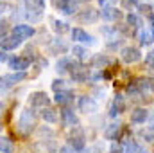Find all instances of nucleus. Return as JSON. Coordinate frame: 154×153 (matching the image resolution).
Listing matches in <instances>:
<instances>
[{
  "mask_svg": "<svg viewBox=\"0 0 154 153\" xmlns=\"http://www.w3.org/2000/svg\"><path fill=\"white\" fill-rule=\"evenodd\" d=\"M25 2V16L31 20V22H39L41 16H43V11H45V0H23Z\"/></svg>",
  "mask_w": 154,
  "mask_h": 153,
  "instance_id": "f257e3e1",
  "label": "nucleus"
},
{
  "mask_svg": "<svg viewBox=\"0 0 154 153\" xmlns=\"http://www.w3.org/2000/svg\"><path fill=\"white\" fill-rule=\"evenodd\" d=\"M34 126H36V115L34 112L31 110V108H25L22 115H20V121H18V130L23 133V135H27V133H31L32 130H34Z\"/></svg>",
  "mask_w": 154,
  "mask_h": 153,
  "instance_id": "f03ea898",
  "label": "nucleus"
},
{
  "mask_svg": "<svg viewBox=\"0 0 154 153\" xmlns=\"http://www.w3.org/2000/svg\"><path fill=\"white\" fill-rule=\"evenodd\" d=\"M27 77L25 72H13V74H5L0 77V90H9L14 85H18L20 81H23Z\"/></svg>",
  "mask_w": 154,
  "mask_h": 153,
  "instance_id": "7ed1b4c3",
  "label": "nucleus"
},
{
  "mask_svg": "<svg viewBox=\"0 0 154 153\" xmlns=\"http://www.w3.org/2000/svg\"><path fill=\"white\" fill-rule=\"evenodd\" d=\"M68 146H72L75 151H82L84 150V135H82V130L79 126L72 128L70 137H68Z\"/></svg>",
  "mask_w": 154,
  "mask_h": 153,
  "instance_id": "20e7f679",
  "label": "nucleus"
},
{
  "mask_svg": "<svg viewBox=\"0 0 154 153\" xmlns=\"http://www.w3.org/2000/svg\"><path fill=\"white\" fill-rule=\"evenodd\" d=\"M120 58L125 63H136V61L142 60V52H140L138 47H124L122 52H120Z\"/></svg>",
  "mask_w": 154,
  "mask_h": 153,
  "instance_id": "39448f33",
  "label": "nucleus"
},
{
  "mask_svg": "<svg viewBox=\"0 0 154 153\" xmlns=\"http://www.w3.org/2000/svg\"><path fill=\"white\" fill-rule=\"evenodd\" d=\"M70 76H72V79L77 81V83H84V81L90 77V69L74 61V65H72V69H70Z\"/></svg>",
  "mask_w": 154,
  "mask_h": 153,
  "instance_id": "423d86ee",
  "label": "nucleus"
},
{
  "mask_svg": "<svg viewBox=\"0 0 154 153\" xmlns=\"http://www.w3.org/2000/svg\"><path fill=\"white\" fill-rule=\"evenodd\" d=\"M29 105L34 106V108H47L50 105V99L47 96V92H32L31 97H29Z\"/></svg>",
  "mask_w": 154,
  "mask_h": 153,
  "instance_id": "0eeeda50",
  "label": "nucleus"
},
{
  "mask_svg": "<svg viewBox=\"0 0 154 153\" xmlns=\"http://www.w3.org/2000/svg\"><path fill=\"white\" fill-rule=\"evenodd\" d=\"M7 65L14 72H25V69L31 65V60L25 58V56H14V58H9L7 60Z\"/></svg>",
  "mask_w": 154,
  "mask_h": 153,
  "instance_id": "6e6552de",
  "label": "nucleus"
},
{
  "mask_svg": "<svg viewBox=\"0 0 154 153\" xmlns=\"http://www.w3.org/2000/svg\"><path fill=\"white\" fill-rule=\"evenodd\" d=\"M77 105H79V110L84 112V114H93V112H97V108H99L97 101H95L93 97H90V96H81L79 101H77Z\"/></svg>",
  "mask_w": 154,
  "mask_h": 153,
  "instance_id": "1a4fd4ad",
  "label": "nucleus"
},
{
  "mask_svg": "<svg viewBox=\"0 0 154 153\" xmlns=\"http://www.w3.org/2000/svg\"><path fill=\"white\" fill-rule=\"evenodd\" d=\"M99 11L97 9H93V7H88V9H82L79 15L75 16V20L79 24H93V22H97L99 20Z\"/></svg>",
  "mask_w": 154,
  "mask_h": 153,
  "instance_id": "9d476101",
  "label": "nucleus"
},
{
  "mask_svg": "<svg viewBox=\"0 0 154 153\" xmlns=\"http://www.w3.org/2000/svg\"><path fill=\"white\" fill-rule=\"evenodd\" d=\"M20 43H22V40L16 38V36L11 33V34H5V36L0 38V49H2V50H14Z\"/></svg>",
  "mask_w": 154,
  "mask_h": 153,
  "instance_id": "9b49d317",
  "label": "nucleus"
},
{
  "mask_svg": "<svg viewBox=\"0 0 154 153\" xmlns=\"http://www.w3.org/2000/svg\"><path fill=\"white\" fill-rule=\"evenodd\" d=\"M54 5L63 15H74V11L77 9V0H54Z\"/></svg>",
  "mask_w": 154,
  "mask_h": 153,
  "instance_id": "f8f14e48",
  "label": "nucleus"
},
{
  "mask_svg": "<svg viewBox=\"0 0 154 153\" xmlns=\"http://www.w3.org/2000/svg\"><path fill=\"white\" fill-rule=\"evenodd\" d=\"M13 34H14L16 38H20L22 41H23V40H29L32 34H34V29H32L31 25L18 24V25H14V27H13Z\"/></svg>",
  "mask_w": 154,
  "mask_h": 153,
  "instance_id": "ddd939ff",
  "label": "nucleus"
},
{
  "mask_svg": "<svg viewBox=\"0 0 154 153\" xmlns=\"http://www.w3.org/2000/svg\"><path fill=\"white\" fill-rule=\"evenodd\" d=\"M56 103L61 105V106H65V108H68V105L74 103V92H70V90H59V92H56Z\"/></svg>",
  "mask_w": 154,
  "mask_h": 153,
  "instance_id": "4468645a",
  "label": "nucleus"
},
{
  "mask_svg": "<svg viewBox=\"0 0 154 153\" xmlns=\"http://www.w3.org/2000/svg\"><path fill=\"white\" fill-rule=\"evenodd\" d=\"M100 15H102V18L108 20V22H115V20H120V18H122V11H118L113 5L102 7V13H100Z\"/></svg>",
  "mask_w": 154,
  "mask_h": 153,
  "instance_id": "2eb2a0df",
  "label": "nucleus"
},
{
  "mask_svg": "<svg viewBox=\"0 0 154 153\" xmlns=\"http://www.w3.org/2000/svg\"><path fill=\"white\" fill-rule=\"evenodd\" d=\"M124 110H125V101H124V97H122V96H116L115 99H113V103H111L109 115H111V117L120 115V114H124Z\"/></svg>",
  "mask_w": 154,
  "mask_h": 153,
  "instance_id": "dca6fc26",
  "label": "nucleus"
},
{
  "mask_svg": "<svg viewBox=\"0 0 154 153\" xmlns=\"http://www.w3.org/2000/svg\"><path fill=\"white\" fill-rule=\"evenodd\" d=\"M41 117H43V121H45V122H50V124L57 122V119H59L57 110H56V108H52V106L43 108V110H41Z\"/></svg>",
  "mask_w": 154,
  "mask_h": 153,
  "instance_id": "f3484780",
  "label": "nucleus"
},
{
  "mask_svg": "<svg viewBox=\"0 0 154 153\" xmlns=\"http://www.w3.org/2000/svg\"><path fill=\"white\" fill-rule=\"evenodd\" d=\"M72 38L75 40V41H81V43H93V38L86 33V31H82V29H72Z\"/></svg>",
  "mask_w": 154,
  "mask_h": 153,
  "instance_id": "a211bd4d",
  "label": "nucleus"
},
{
  "mask_svg": "<svg viewBox=\"0 0 154 153\" xmlns=\"http://www.w3.org/2000/svg\"><path fill=\"white\" fill-rule=\"evenodd\" d=\"M61 119H63V124L65 126H77V117L74 114V110H70V108H63Z\"/></svg>",
  "mask_w": 154,
  "mask_h": 153,
  "instance_id": "6ab92c4d",
  "label": "nucleus"
},
{
  "mask_svg": "<svg viewBox=\"0 0 154 153\" xmlns=\"http://www.w3.org/2000/svg\"><path fill=\"white\" fill-rule=\"evenodd\" d=\"M147 117H149V114H147L145 108H134V110L131 112V122H134V124H142V122H145Z\"/></svg>",
  "mask_w": 154,
  "mask_h": 153,
  "instance_id": "aec40b11",
  "label": "nucleus"
},
{
  "mask_svg": "<svg viewBox=\"0 0 154 153\" xmlns=\"http://www.w3.org/2000/svg\"><path fill=\"white\" fill-rule=\"evenodd\" d=\"M72 65H74V61H72L70 58H61V60L57 61V65H56V70H57L59 74H63V72H70Z\"/></svg>",
  "mask_w": 154,
  "mask_h": 153,
  "instance_id": "412c9836",
  "label": "nucleus"
},
{
  "mask_svg": "<svg viewBox=\"0 0 154 153\" xmlns=\"http://www.w3.org/2000/svg\"><path fill=\"white\" fill-rule=\"evenodd\" d=\"M0 153H14V144L9 137H0Z\"/></svg>",
  "mask_w": 154,
  "mask_h": 153,
  "instance_id": "4be33fe9",
  "label": "nucleus"
},
{
  "mask_svg": "<svg viewBox=\"0 0 154 153\" xmlns=\"http://www.w3.org/2000/svg\"><path fill=\"white\" fill-rule=\"evenodd\" d=\"M72 52H74V56H75L79 61H86V60L90 58V52H88L84 47H81V45H74Z\"/></svg>",
  "mask_w": 154,
  "mask_h": 153,
  "instance_id": "5701e85b",
  "label": "nucleus"
},
{
  "mask_svg": "<svg viewBox=\"0 0 154 153\" xmlns=\"http://www.w3.org/2000/svg\"><path fill=\"white\" fill-rule=\"evenodd\" d=\"M120 130H122V124H109V128L106 130V137L108 139H116L118 137V133H120Z\"/></svg>",
  "mask_w": 154,
  "mask_h": 153,
  "instance_id": "b1692460",
  "label": "nucleus"
},
{
  "mask_svg": "<svg viewBox=\"0 0 154 153\" xmlns=\"http://www.w3.org/2000/svg\"><path fill=\"white\" fill-rule=\"evenodd\" d=\"M138 38H140V43H142V45H149V43H152L154 34L151 33V31L142 29V31H140V34H138Z\"/></svg>",
  "mask_w": 154,
  "mask_h": 153,
  "instance_id": "393cba45",
  "label": "nucleus"
},
{
  "mask_svg": "<svg viewBox=\"0 0 154 153\" xmlns=\"http://www.w3.org/2000/svg\"><path fill=\"white\" fill-rule=\"evenodd\" d=\"M109 58H106V56H102V54H97L95 58H93V65L97 67V69H104L106 65H109Z\"/></svg>",
  "mask_w": 154,
  "mask_h": 153,
  "instance_id": "a878e982",
  "label": "nucleus"
},
{
  "mask_svg": "<svg viewBox=\"0 0 154 153\" xmlns=\"http://www.w3.org/2000/svg\"><path fill=\"white\" fill-rule=\"evenodd\" d=\"M127 24H129V27H140V25H142V20H140L138 15L129 13V15H127Z\"/></svg>",
  "mask_w": 154,
  "mask_h": 153,
  "instance_id": "bb28decb",
  "label": "nucleus"
},
{
  "mask_svg": "<svg viewBox=\"0 0 154 153\" xmlns=\"http://www.w3.org/2000/svg\"><path fill=\"white\" fill-rule=\"evenodd\" d=\"M138 11H140V15H145V16H149L151 20H154L151 4H140V5H138Z\"/></svg>",
  "mask_w": 154,
  "mask_h": 153,
  "instance_id": "cd10ccee",
  "label": "nucleus"
},
{
  "mask_svg": "<svg viewBox=\"0 0 154 153\" xmlns=\"http://www.w3.org/2000/svg\"><path fill=\"white\" fill-rule=\"evenodd\" d=\"M140 137L142 139H145V141H154V128H143V130H140Z\"/></svg>",
  "mask_w": 154,
  "mask_h": 153,
  "instance_id": "c85d7f7f",
  "label": "nucleus"
},
{
  "mask_svg": "<svg viewBox=\"0 0 154 153\" xmlns=\"http://www.w3.org/2000/svg\"><path fill=\"white\" fill-rule=\"evenodd\" d=\"M125 153H143V148L140 144H136V142H127Z\"/></svg>",
  "mask_w": 154,
  "mask_h": 153,
  "instance_id": "c756f323",
  "label": "nucleus"
},
{
  "mask_svg": "<svg viewBox=\"0 0 154 153\" xmlns=\"http://www.w3.org/2000/svg\"><path fill=\"white\" fill-rule=\"evenodd\" d=\"M52 24H54V31H56V33H59V34H63V33H66V31H68V25H66L65 22H57V20H54Z\"/></svg>",
  "mask_w": 154,
  "mask_h": 153,
  "instance_id": "7c9ffc66",
  "label": "nucleus"
},
{
  "mask_svg": "<svg viewBox=\"0 0 154 153\" xmlns=\"http://www.w3.org/2000/svg\"><path fill=\"white\" fill-rule=\"evenodd\" d=\"M138 0H122V7L125 9H133V7H138Z\"/></svg>",
  "mask_w": 154,
  "mask_h": 153,
  "instance_id": "2f4dec72",
  "label": "nucleus"
},
{
  "mask_svg": "<svg viewBox=\"0 0 154 153\" xmlns=\"http://www.w3.org/2000/svg\"><path fill=\"white\" fill-rule=\"evenodd\" d=\"M63 86H65V81H63V79H54V81H52V88H54L56 92H59V90H65Z\"/></svg>",
  "mask_w": 154,
  "mask_h": 153,
  "instance_id": "473e14b6",
  "label": "nucleus"
},
{
  "mask_svg": "<svg viewBox=\"0 0 154 153\" xmlns=\"http://www.w3.org/2000/svg\"><path fill=\"white\" fill-rule=\"evenodd\" d=\"M145 63H147L151 69H154V50H151V52L145 56Z\"/></svg>",
  "mask_w": 154,
  "mask_h": 153,
  "instance_id": "72a5a7b5",
  "label": "nucleus"
},
{
  "mask_svg": "<svg viewBox=\"0 0 154 153\" xmlns=\"http://www.w3.org/2000/svg\"><path fill=\"white\" fill-rule=\"evenodd\" d=\"M59 153H75V150H74L72 146H63V148L59 150Z\"/></svg>",
  "mask_w": 154,
  "mask_h": 153,
  "instance_id": "f704fd0d",
  "label": "nucleus"
},
{
  "mask_svg": "<svg viewBox=\"0 0 154 153\" xmlns=\"http://www.w3.org/2000/svg\"><path fill=\"white\" fill-rule=\"evenodd\" d=\"M115 0H99V4L102 5V7H106V5H109V4H113Z\"/></svg>",
  "mask_w": 154,
  "mask_h": 153,
  "instance_id": "c9c22d12",
  "label": "nucleus"
},
{
  "mask_svg": "<svg viewBox=\"0 0 154 153\" xmlns=\"http://www.w3.org/2000/svg\"><path fill=\"white\" fill-rule=\"evenodd\" d=\"M147 90L154 92V79H147Z\"/></svg>",
  "mask_w": 154,
  "mask_h": 153,
  "instance_id": "e433bc0d",
  "label": "nucleus"
},
{
  "mask_svg": "<svg viewBox=\"0 0 154 153\" xmlns=\"http://www.w3.org/2000/svg\"><path fill=\"white\" fill-rule=\"evenodd\" d=\"M5 60H7V56H5V54H4V50L0 49V61H5Z\"/></svg>",
  "mask_w": 154,
  "mask_h": 153,
  "instance_id": "4c0bfd02",
  "label": "nucleus"
},
{
  "mask_svg": "<svg viewBox=\"0 0 154 153\" xmlns=\"http://www.w3.org/2000/svg\"><path fill=\"white\" fill-rule=\"evenodd\" d=\"M109 153H122V150H118V148H113V150H111Z\"/></svg>",
  "mask_w": 154,
  "mask_h": 153,
  "instance_id": "58836bf2",
  "label": "nucleus"
},
{
  "mask_svg": "<svg viewBox=\"0 0 154 153\" xmlns=\"http://www.w3.org/2000/svg\"><path fill=\"white\" fill-rule=\"evenodd\" d=\"M4 114V105H2V103H0V115Z\"/></svg>",
  "mask_w": 154,
  "mask_h": 153,
  "instance_id": "ea45409f",
  "label": "nucleus"
},
{
  "mask_svg": "<svg viewBox=\"0 0 154 153\" xmlns=\"http://www.w3.org/2000/svg\"><path fill=\"white\" fill-rule=\"evenodd\" d=\"M152 24H154V20H152ZM152 34H154V31H152Z\"/></svg>",
  "mask_w": 154,
  "mask_h": 153,
  "instance_id": "a19ab883",
  "label": "nucleus"
},
{
  "mask_svg": "<svg viewBox=\"0 0 154 153\" xmlns=\"http://www.w3.org/2000/svg\"><path fill=\"white\" fill-rule=\"evenodd\" d=\"M0 128H2V124H0Z\"/></svg>",
  "mask_w": 154,
  "mask_h": 153,
  "instance_id": "79ce46f5",
  "label": "nucleus"
},
{
  "mask_svg": "<svg viewBox=\"0 0 154 153\" xmlns=\"http://www.w3.org/2000/svg\"><path fill=\"white\" fill-rule=\"evenodd\" d=\"M77 2H79V0H77Z\"/></svg>",
  "mask_w": 154,
  "mask_h": 153,
  "instance_id": "37998d69",
  "label": "nucleus"
},
{
  "mask_svg": "<svg viewBox=\"0 0 154 153\" xmlns=\"http://www.w3.org/2000/svg\"><path fill=\"white\" fill-rule=\"evenodd\" d=\"M152 2H154V0H152Z\"/></svg>",
  "mask_w": 154,
  "mask_h": 153,
  "instance_id": "c03bdc74",
  "label": "nucleus"
}]
</instances>
